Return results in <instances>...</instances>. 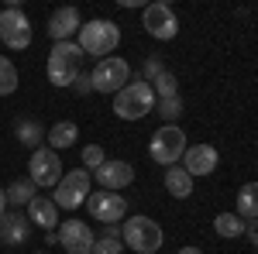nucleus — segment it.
Segmentation results:
<instances>
[{
	"label": "nucleus",
	"instance_id": "obj_1",
	"mask_svg": "<svg viewBox=\"0 0 258 254\" xmlns=\"http://www.w3.org/2000/svg\"><path fill=\"white\" fill-rule=\"evenodd\" d=\"M155 110V90L145 79H131L120 93H114V114L120 120H141Z\"/></svg>",
	"mask_w": 258,
	"mask_h": 254
},
{
	"label": "nucleus",
	"instance_id": "obj_2",
	"mask_svg": "<svg viewBox=\"0 0 258 254\" xmlns=\"http://www.w3.org/2000/svg\"><path fill=\"white\" fill-rule=\"evenodd\" d=\"M120 240L135 254H159L162 247V227L152 216H131L120 223Z\"/></svg>",
	"mask_w": 258,
	"mask_h": 254
},
{
	"label": "nucleus",
	"instance_id": "obj_3",
	"mask_svg": "<svg viewBox=\"0 0 258 254\" xmlns=\"http://www.w3.org/2000/svg\"><path fill=\"white\" fill-rule=\"evenodd\" d=\"M80 45L86 55H97V59H107L114 48L120 45V28L114 24V21H103V18H97V21H86L80 28Z\"/></svg>",
	"mask_w": 258,
	"mask_h": 254
},
{
	"label": "nucleus",
	"instance_id": "obj_4",
	"mask_svg": "<svg viewBox=\"0 0 258 254\" xmlns=\"http://www.w3.org/2000/svg\"><path fill=\"white\" fill-rule=\"evenodd\" d=\"M83 69V48L73 41H59L48 55V82L52 86H73V79L80 76Z\"/></svg>",
	"mask_w": 258,
	"mask_h": 254
},
{
	"label": "nucleus",
	"instance_id": "obj_5",
	"mask_svg": "<svg viewBox=\"0 0 258 254\" xmlns=\"http://www.w3.org/2000/svg\"><path fill=\"white\" fill-rule=\"evenodd\" d=\"M148 155H152L155 165H165V168L182 161V155H186V134H182V127L179 124H162L159 131L152 134V141H148Z\"/></svg>",
	"mask_w": 258,
	"mask_h": 254
},
{
	"label": "nucleus",
	"instance_id": "obj_6",
	"mask_svg": "<svg viewBox=\"0 0 258 254\" xmlns=\"http://www.w3.org/2000/svg\"><path fill=\"white\" fill-rule=\"evenodd\" d=\"M90 82H93V93H120L127 82H131V65L117 55H107V59L97 62V69L90 72Z\"/></svg>",
	"mask_w": 258,
	"mask_h": 254
},
{
	"label": "nucleus",
	"instance_id": "obj_7",
	"mask_svg": "<svg viewBox=\"0 0 258 254\" xmlns=\"http://www.w3.org/2000/svg\"><path fill=\"white\" fill-rule=\"evenodd\" d=\"M0 41L7 48H14V52L31 45V21H28V14L21 11L18 4H7L0 11Z\"/></svg>",
	"mask_w": 258,
	"mask_h": 254
},
{
	"label": "nucleus",
	"instance_id": "obj_8",
	"mask_svg": "<svg viewBox=\"0 0 258 254\" xmlns=\"http://www.w3.org/2000/svg\"><path fill=\"white\" fill-rule=\"evenodd\" d=\"M83 199H90V172L86 168H73V172H66L59 179L52 203L59 210H76V206H83Z\"/></svg>",
	"mask_w": 258,
	"mask_h": 254
},
{
	"label": "nucleus",
	"instance_id": "obj_9",
	"mask_svg": "<svg viewBox=\"0 0 258 254\" xmlns=\"http://www.w3.org/2000/svg\"><path fill=\"white\" fill-rule=\"evenodd\" d=\"M141 28L159 41H172L179 35V18L169 4H148L141 11Z\"/></svg>",
	"mask_w": 258,
	"mask_h": 254
},
{
	"label": "nucleus",
	"instance_id": "obj_10",
	"mask_svg": "<svg viewBox=\"0 0 258 254\" xmlns=\"http://www.w3.org/2000/svg\"><path fill=\"white\" fill-rule=\"evenodd\" d=\"M28 176H31L35 186L55 189L59 179L66 176V172H62V161H59V151H52V148H35V151H31V161H28Z\"/></svg>",
	"mask_w": 258,
	"mask_h": 254
},
{
	"label": "nucleus",
	"instance_id": "obj_11",
	"mask_svg": "<svg viewBox=\"0 0 258 254\" xmlns=\"http://www.w3.org/2000/svg\"><path fill=\"white\" fill-rule=\"evenodd\" d=\"M86 210L93 220H100L103 227L107 223H120L124 216H127V199L120 193H110V189H103V193H93L86 199Z\"/></svg>",
	"mask_w": 258,
	"mask_h": 254
},
{
	"label": "nucleus",
	"instance_id": "obj_12",
	"mask_svg": "<svg viewBox=\"0 0 258 254\" xmlns=\"http://www.w3.org/2000/svg\"><path fill=\"white\" fill-rule=\"evenodd\" d=\"M55 240H59V247H66V254H93V244H97L93 230L83 220H62Z\"/></svg>",
	"mask_w": 258,
	"mask_h": 254
},
{
	"label": "nucleus",
	"instance_id": "obj_13",
	"mask_svg": "<svg viewBox=\"0 0 258 254\" xmlns=\"http://www.w3.org/2000/svg\"><path fill=\"white\" fill-rule=\"evenodd\" d=\"M28 237H31V220L18 210H7V213L0 216V244H7V247H21V244H28Z\"/></svg>",
	"mask_w": 258,
	"mask_h": 254
},
{
	"label": "nucleus",
	"instance_id": "obj_14",
	"mask_svg": "<svg viewBox=\"0 0 258 254\" xmlns=\"http://www.w3.org/2000/svg\"><path fill=\"white\" fill-rule=\"evenodd\" d=\"M217 148L214 144H193V148H186V155H182V168L189 172V176H210L214 168H217Z\"/></svg>",
	"mask_w": 258,
	"mask_h": 254
},
{
	"label": "nucleus",
	"instance_id": "obj_15",
	"mask_svg": "<svg viewBox=\"0 0 258 254\" xmlns=\"http://www.w3.org/2000/svg\"><path fill=\"white\" fill-rule=\"evenodd\" d=\"M80 28H83L80 11H76V7H59V11L48 18V38L59 45V41H69L73 35H80Z\"/></svg>",
	"mask_w": 258,
	"mask_h": 254
},
{
	"label": "nucleus",
	"instance_id": "obj_16",
	"mask_svg": "<svg viewBox=\"0 0 258 254\" xmlns=\"http://www.w3.org/2000/svg\"><path fill=\"white\" fill-rule=\"evenodd\" d=\"M93 176H97V182L103 186V189L117 193V189H124V186H131V182H135V168H131L127 161H103Z\"/></svg>",
	"mask_w": 258,
	"mask_h": 254
},
{
	"label": "nucleus",
	"instance_id": "obj_17",
	"mask_svg": "<svg viewBox=\"0 0 258 254\" xmlns=\"http://www.w3.org/2000/svg\"><path fill=\"white\" fill-rule=\"evenodd\" d=\"M28 220L48 234V230H55V223H59V206H55L52 199H45V196H35V199L28 203Z\"/></svg>",
	"mask_w": 258,
	"mask_h": 254
},
{
	"label": "nucleus",
	"instance_id": "obj_18",
	"mask_svg": "<svg viewBox=\"0 0 258 254\" xmlns=\"http://www.w3.org/2000/svg\"><path fill=\"white\" fill-rule=\"evenodd\" d=\"M76 137H80V127H76L73 120H59V124H52V127H48L45 141H48V148H52V151H62V148H73V144H76Z\"/></svg>",
	"mask_w": 258,
	"mask_h": 254
},
{
	"label": "nucleus",
	"instance_id": "obj_19",
	"mask_svg": "<svg viewBox=\"0 0 258 254\" xmlns=\"http://www.w3.org/2000/svg\"><path fill=\"white\" fill-rule=\"evenodd\" d=\"M165 189L176 196V199H186V196H193V176L182 165H169L165 168Z\"/></svg>",
	"mask_w": 258,
	"mask_h": 254
},
{
	"label": "nucleus",
	"instance_id": "obj_20",
	"mask_svg": "<svg viewBox=\"0 0 258 254\" xmlns=\"http://www.w3.org/2000/svg\"><path fill=\"white\" fill-rule=\"evenodd\" d=\"M214 230H217V237H224V240H238V237H244L248 223H244L238 213H217Z\"/></svg>",
	"mask_w": 258,
	"mask_h": 254
},
{
	"label": "nucleus",
	"instance_id": "obj_21",
	"mask_svg": "<svg viewBox=\"0 0 258 254\" xmlns=\"http://www.w3.org/2000/svg\"><path fill=\"white\" fill-rule=\"evenodd\" d=\"M14 134H18V141L24 144V148H38L41 141H45V127H41L38 120H28V117H21L18 124H14Z\"/></svg>",
	"mask_w": 258,
	"mask_h": 254
},
{
	"label": "nucleus",
	"instance_id": "obj_22",
	"mask_svg": "<svg viewBox=\"0 0 258 254\" xmlns=\"http://www.w3.org/2000/svg\"><path fill=\"white\" fill-rule=\"evenodd\" d=\"M238 216L248 223V220H258V182H248L241 186L238 193Z\"/></svg>",
	"mask_w": 258,
	"mask_h": 254
},
{
	"label": "nucleus",
	"instance_id": "obj_23",
	"mask_svg": "<svg viewBox=\"0 0 258 254\" xmlns=\"http://www.w3.org/2000/svg\"><path fill=\"white\" fill-rule=\"evenodd\" d=\"M35 182L31 179H18V182H11L4 193H7V206H28L31 199H35Z\"/></svg>",
	"mask_w": 258,
	"mask_h": 254
},
{
	"label": "nucleus",
	"instance_id": "obj_24",
	"mask_svg": "<svg viewBox=\"0 0 258 254\" xmlns=\"http://www.w3.org/2000/svg\"><path fill=\"white\" fill-rule=\"evenodd\" d=\"M155 114L162 117V124H176L182 117V97H169V100H155Z\"/></svg>",
	"mask_w": 258,
	"mask_h": 254
},
{
	"label": "nucleus",
	"instance_id": "obj_25",
	"mask_svg": "<svg viewBox=\"0 0 258 254\" xmlns=\"http://www.w3.org/2000/svg\"><path fill=\"white\" fill-rule=\"evenodd\" d=\"M14 90H18V69L11 59L0 55V97H11Z\"/></svg>",
	"mask_w": 258,
	"mask_h": 254
},
{
	"label": "nucleus",
	"instance_id": "obj_26",
	"mask_svg": "<svg viewBox=\"0 0 258 254\" xmlns=\"http://www.w3.org/2000/svg\"><path fill=\"white\" fill-rule=\"evenodd\" d=\"M152 90H155V100H169V97H179V82H176V76L165 69L155 82H152Z\"/></svg>",
	"mask_w": 258,
	"mask_h": 254
},
{
	"label": "nucleus",
	"instance_id": "obj_27",
	"mask_svg": "<svg viewBox=\"0 0 258 254\" xmlns=\"http://www.w3.org/2000/svg\"><path fill=\"white\" fill-rule=\"evenodd\" d=\"M103 161H107V158H103V148H100V144H86V148H83V168H93V172H97Z\"/></svg>",
	"mask_w": 258,
	"mask_h": 254
},
{
	"label": "nucleus",
	"instance_id": "obj_28",
	"mask_svg": "<svg viewBox=\"0 0 258 254\" xmlns=\"http://www.w3.org/2000/svg\"><path fill=\"white\" fill-rule=\"evenodd\" d=\"M120 251H124L120 237H97V244H93V254H120Z\"/></svg>",
	"mask_w": 258,
	"mask_h": 254
},
{
	"label": "nucleus",
	"instance_id": "obj_29",
	"mask_svg": "<svg viewBox=\"0 0 258 254\" xmlns=\"http://www.w3.org/2000/svg\"><path fill=\"white\" fill-rule=\"evenodd\" d=\"M162 72H165L162 59H159V55H148V62H145V76H141V79H145V82H155Z\"/></svg>",
	"mask_w": 258,
	"mask_h": 254
},
{
	"label": "nucleus",
	"instance_id": "obj_30",
	"mask_svg": "<svg viewBox=\"0 0 258 254\" xmlns=\"http://www.w3.org/2000/svg\"><path fill=\"white\" fill-rule=\"evenodd\" d=\"M73 90H76L80 97H86V93H93V82H90V76H86V72H80V76L73 79Z\"/></svg>",
	"mask_w": 258,
	"mask_h": 254
},
{
	"label": "nucleus",
	"instance_id": "obj_31",
	"mask_svg": "<svg viewBox=\"0 0 258 254\" xmlns=\"http://www.w3.org/2000/svg\"><path fill=\"white\" fill-rule=\"evenodd\" d=\"M244 234H248V240L258 247V220H251V223H248V230H244Z\"/></svg>",
	"mask_w": 258,
	"mask_h": 254
},
{
	"label": "nucleus",
	"instance_id": "obj_32",
	"mask_svg": "<svg viewBox=\"0 0 258 254\" xmlns=\"http://www.w3.org/2000/svg\"><path fill=\"white\" fill-rule=\"evenodd\" d=\"M7 213V193H4V189H0V216Z\"/></svg>",
	"mask_w": 258,
	"mask_h": 254
},
{
	"label": "nucleus",
	"instance_id": "obj_33",
	"mask_svg": "<svg viewBox=\"0 0 258 254\" xmlns=\"http://www.w3.org/2000/svg\"><path fill=\"white\" fill-rule=\"evenodd\" d=\"M179 254H203V251H200V247H182Z\"/></svg>",
	"mask_w": 258,
	"mask_h": 254
},
{
	"label": "nucleus",
	"instance_id": "obj_34",
	"mask_svg": "<svg viewBox=\"0 0 258 254\" xmlns=\"http://www.w3.org/2000/svg\"><path fill=\"white\" fill-rule=\"evenodd\" d=\"M38 254H45V251H38Z\"/></svg>",
	"mask_w": 258,
	"mask_h": 254
}]
</instances>
